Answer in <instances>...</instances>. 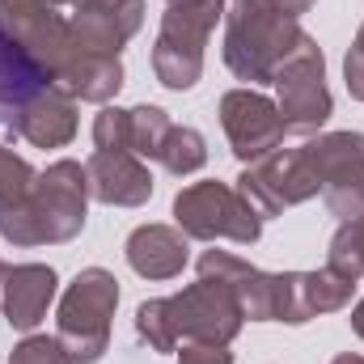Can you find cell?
<instances>
[{"label": "cell", "instance_id": "cell-1", "mask_svg": "<svg viewBox=\"0 0 364 364\" xmlns=\"http://www.w3.org/2000/svg\"><path fill=\"white\" fill-rule=\"evenodd\" d=\"M90 212V178L81 161H51L26 199L0 212V237L9 246H64L81 237Z\"/></svg>", "mask_w": 364, "mask_h": 364}, {"label": "cell", "instance_id": "cell-2", "mask_svg": "<svg viewBox=\"0 0 364 364\" xmlns=\"http://www.w3.org/2000/svg\"><path fill=\"white\" fill-rule=\"evenodd\" d=\"M305 38L301 21L275 0H229L225 9V64L237 81L272 85L275 68Z\"/></svg>", "mask_w": 364, "mask_h": 364}, {"label": "cell", "instance_id": "cell-3", "mask_svg": "<svg viewBox=\"0 0 364 364\" xmlns=\"http://www.w3.org/2000/svg\"><path fill=\"white\" fill-rule=\"evenodd\" d=\"M225 17V0H166V17L153 43V73L166 90L186 93L203 77V47Z\"/></svg>", "mask_w": 364, "mask_h": 364}, {"label": "cell", "instance_id": "cell-4", "mask_svg": "<svg viewBox=\"0 0 364 364\" xmlns=\"http://www.w3.org/2000/svg\"><path fill=\"white\" fill-rule=\"evenodd\" d=\"M119 305V279L106 267H85L60 296L55 314V339L73 364H97L110 348V318Z\"/></svg>", "mask_w": 364, "mask_h": 364}, {"label": "cell", "instance_id": "cell-5", "mask_svg": "<svg viewBox=\"0 0 364 364\" xmlns=\"http://www.w3.org/2000/svg\"><path fill=\"white\" fill-rule=\"evenodd\" d=\"M174 220L191 242H237L255 246L263 233V216L250 208V199L229 182H191L174 195Z\"/></svg>", "mask_w": 364, "mask_h": 364}, {"label": "cell", "instance_id": "cell-6", "mask_svg": "<svg viewBox=\"0 0 364 364\" xmlns=\"http://www.w3.org/2000/svg\"><path fill=\"white\" fill-rule=\"evenodd\" d=\"M275 106L284 114V127L296 136H314L326 127V119L335 114V97L326 90V55L322 47L305 34L296 43V51L275 68L272 77Z\"/></svg>", "mask_w": 364, "mask_h": 364}, {"label": "cell", "instance_id": "cell-7", "mask_svg": "<svg viewBox=\"0 0 364 364\" xmlns=\"http://www.w3.org/2000/svg\"><path fill=\"white\" fill-rule=\"evenodd\" d=\"M166 309H170V326L178 335V343H216V348H229L242 326H246V314L237 305V296L216 284V279H195L186 284L182 292L166 296Z\"/></svg>", "mask_w": 364, "mask_h": 364}, {"label": "cell", "instance_id": "cell-8", "mask_svg": "<svg viewBox=\"0 0 364 364\" xmlns=\"http://www.w3.org/2000/svg\"><path fill=\"white\" fill-rule=\"evenodd\" d=\"M237 191H242V195L250 199V208L267 220V216H279L284 208H296V203H305V199H318V195H322V182L309 170V157H305L301 144H296V149H284V144H279L275 153L259 157L255 166L242 170Z\"/></svg>", "mask_w": 364, "mask_h": 364}, {"label": "cell", "instance_id": "cell-9", "mask_svg": "<svg viewBox=\"0 0 364 364\" xmlns=\"http://www.w3.org/2000/svg\"><path fill=\"white\" fill-rule=\"evenodd\" d=\"M309 170L322 182V199L335 216L364 212V136L360 132H322L301 144Z\"/></svg>", "mask_w": 364, "mask_h": 364}, {"label": "cell", "instance_id": "cell-10", "mask_svg": "<svg viewBox=\"0 0 364 364\" xmlns=\"http://www.w3.org/2000/svg\"><path fill=\"white\" fill-rule=\"evenodd\" d=\"M220 127H225L229 149H233V157L242 166H255L259 157L275 153L284 144V136H288L279 106H275L267 93L250 90V85L229 90L220 97Z\"/></svg>", "mask_w": 364, "mask_h": 364}, {"label": "cell", "instance_id": "cell-11", "mask_svg": "<svg viewBox=\"0 0 364 364\" xmlns=\"http://www.w3.org/2000/svg\"><path fill=\"white\" fill-rule=\"evenodd\" d=\"M47 85H60L9 30H0V144L21 140V119Z\"/></svg>", "mask_w": 364, "mask_h": 364}, {"label": "cell", "instance_id": "cell-12", "mask_svg": "<svg viewBox=\"0 0 364 364\" xmlns=\"http://www.w3.org/2000/svg\"><path fill=\"white\" fill-rule=\"evenodd\" d=\"M144 26V0H77L68 13L73 47L119 55Z\"/></svg>", "mask_w": 364, "mask_h": 364}, {"label": "cell", "instance_id": "cell-13", "mask_svg": "<svg viewBox=\"0 0 364 364\" xmlns=\"http://www.w3.org/2000/svg\"><path fill=\"white\" fill-rule=\"evenodd\" d=\"M199 275L225 284L250 322H279V272H259L229 250H203Z\"/></svg>", "mask_w": 364, "mask_h": 364}, {"label": "cell", "instance_id": "cell-14", "mask_svg": "<svg viewBox=\"0 0 364 364\" xmlns=\"http://www.w3.org/2000/svg\"><path fill=\"white\" fill-rule=\"evenodd\" d=\"M90 178V199L110 203V208H140L153 199V174L136 153H93L85 161Z\"/></svg>", "mask_w": 364, "mask_h": 364}, {"label": "cell", "instance_id": "cell-15", "mask_svg": "<svg viewBox=\"0 0 364 364\" xmlns=\"http://www.w3.org/2000/svg\"><path fill=\"white\" fill-rule=\"evenodd\" d=\"M55 288L60 279L47 263H21V267H9L4 284H0V314L13 331H34L51 301H55Z\"/></svg>", "mask_w": 364, "mask_h": 364}, {"label": "cell", "instance_id": "cell-16", "mask_svg": "<svg viewBox=\"0 0 364 364\" xmlns=\"http://www.w3.org/2000/svg\"><path fill=\"white\" fill-rule=\"evenodd\" d=\"M132 272L144 275V279H174L182 275L191 250H186V233L178 225H140L132 229L127 246H123Z\"/></svg>", "mask_w": 364, "mask_h": 364}, {"label": "cell", "instance_id": "cell-17", "mask_svg": "<svg viewBox=\"0 0 364 364\" xmlns=\"http://www.w3.org/2000/svg\"><path fill=\"white\" fill-rule=\"evenodd\" d=\"M77 136V97L64 85H47L21 119V140L34 149H64Z\"/></svg>", "mask_w": 364, "mask_h": 364}, {"label": "cell", "instance_id": "cell-18", "mask_svg": "<svg viewBox=\"0 0 364 364\" xmlns=\"http://www.w3.org/2000/svg\"><path fill=\"white\" fill-rule=\"evenodd\" d=\"M55 81L73 93V97H81V102L106 106L114 93L123 90V60L119 55H97V51H77L73 47L68 60H64V68L55 73Z\"/></svg>", "mask_w": 364, "mask_h": 364}, {"label": "cell", "instance_id": "cell-19", "mask_svg": "<svg viewBox=\"0 0 364 364\" xmlns=\"http://www.w3.org/2000/svg\"><path fill=\"white\" fill-rule=\"evenodd\" d=\"M127 119H132V153H136L140 161H157L161 149H166V136L174 132L170 114H166L161 106H149V102H144V106H132Z\"/></svg>", "mask_w": 364, "mask_h": 364}, {"label": "cell", "instance_id": "cell-20", "mask_svg": "<svg viewBox=\"0 0 364 364\" xmlns=\"http://www.w3.org/2000/svg\"><path fill=\"white\" fill-rule=\"evenodd\" d=\"M326 267L348 279H364V212L360 216H348L335 237H331V250H326Z\"/></svg>", "mask_w": 364, "mask_h": 364}, {"label": "cell", "instance_id": "cell-21", "mask_svg": "<svg viewBox=\"0 0 364 364\" xmlns=\"http://www.w3.org/2000/svg\"><path fill=\"white\" fill-rule=\"evenodd\" d=\"M157 161H161L174 178H186V174L203 170V161H208V140H203L195 127H174V132L166 136V149H161Z\"/></svg>", "mask_w": 364, "mask_h": 364}, {"label": "cell", "instance_id": "cell-22", "mask_svg": "<svg viewBox=\"0 0 364 364\" xmlns=\"http://www.w3.org/2000/svg\"><path fill=\"white\" fill-rule=\"evenodd\" d=\"M136 335L140 343H149V352H174L178 348V335L170 326V309H166V296H153L136 309Z\"/></svg>", "mask_w": 364, "mask_h": 364}, {"label": "cell", "instance_id": "cell-23", "mask_svg": "<svg viewBox=\"0 0 364 364\" xmlns=\"http://www.w3.org/2000/svg\"><path fill=\"white\" fill-rule=\"evenodd\" d=\"M34 178H38V174L30 170V161L0 144V212L13 208L17 199H26V191L34 186Z\"/></svg>", "mask_w": 364, "mask_h": 364}, {"label": "cell", "instance_id": "cell-24", "mask_svg": "<svg viewBox=\"0 0 364 364\" xmlns=\"http://www.w3.org/2000/svg\"><path fill=\"white\" fill-rule=\"evenodd\" d=\"M93 144L102 153H132V119L119 106H102V114L93 119Z\"/></svg>", "mask_w": 364, "mask_h": 364}, {"label": "cell", "instance_id": "cell-25", "mask_svg": "<svg viewBox=\"0 0 364 364\" xmlns=\"http://www.w3.org/2000/svg\"><path fill=\"white\" fill-rule=\"evenodd\" d=\"M9 364H73V356L64 352V343H60V339H47V335H26V339L13 348Z\"/></svg>", "mask_w": 364, "mask_h": 364}, {"label": "cell", "instance_id": "cell-26", "mask_svg": "<svg viewBox=\"0 0 364 364\" xmlns=\"http://www.w3.org/2000/svg\"><path fill=\"white\" fill-rule=\"evenodd\" d=\"M343 81H348V93L364 102V26L356 30V38H352V47H348V55H343Z\"/></svg>", "mask_w": 364, "mask_h": 364}, {"label": "cell", "instance_id": "cell-27", "mask_svg": "<svg viewBox=\"0 0 364 364\" xmlns=\"http://www.w3.org/2000/svg\"><path fill=\"white\" fill-rule=\"evenodd\" d=\"M178 364H233V352L216 343H186L178 352Z\"/></svg>", "mask_w": 364, "mask_h": 364}, {"label": "cell", "instance_id": "cell-28", "mask_svg": "<svg viewBox=\"0 0 364 364\" xmlns=\"http://www.w3.org/2000/svg\"><path fill=\"white\" fill-rule=\"evenodd\" d=\"M275 4H279V9H284V13H292V17H296V21H301V13H309V9H314V4H318V0H275Z\"/></svg>", "mask_w": 364, "mask_h": 364}, {"label": "cell", "instance_id": "cell-29", "mask_svg": "<svg viewBox=\"0 0 364 364\" xmlns=\"http://www.w3.org/2000/svg\"><path fill=\"white\" fill-rule=\"evenodd\" d=\"M352 331H356V335L364 339V296L356 301V309H352Z\"/></svg>", "mask_w": 364, "mask_h": 364}, {"label": "cell", "instance_id": "cell-30", "mask_svg": "<svg viewBox=\"0 0 364 364\" xmlns=\"http://www.w3.org/2000/svg\"><path fill=\"white\" fill-rule=\"evenodd\" d=\"M331 364H364V356H352V352H343V356H335Z\"/></svg>", "mask_w": 364, "mask_h": 364}]
</instances>
